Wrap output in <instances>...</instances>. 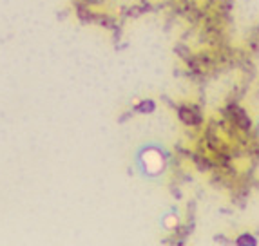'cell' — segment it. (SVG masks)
Returning <instances> with one entry per match:
<instances>
[{
  "label": "cell",
  "instance_id": "obj_1",
  "mask_svg": "<svg viewBox=\"0 0 259 246\" xmlns=\"http://www.w3.org/2000/svg\"><path fill=\"white\" fill-rule=\"evenodd\" d=\"M181 118H183L187 123H198V121H199L198 118H192V114H189V109H181Z\"/></svg>",
  "mask_w": 259,
  "mask_h": 246
},
{
  "label": "cell",
  "instance_id": "obj_2",
  "mask_svg": "<svg viewBox=\"0 0 259 246\" xmlns=\"http://www.w3.org/2000/svg\"><path fill=\"white\" fill-rule=\"evenodd\" d=\"M241 244H245V242H250V244H254V239L252 237H241V241H239Z\"/></svg>",
  "mask_w": 259,
  "mask_h": 246
}]
</instances>
